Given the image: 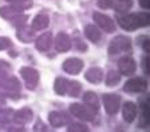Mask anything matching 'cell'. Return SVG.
Returning a JSON list of instances; mask_svg holds the SVG:
<instances>
[{"label":"cell","mask_w":150,"mask_h":132,"mask_svg":"<svg viewBox=\"0 0 150 132\" xmlns=\"http://www.w3.org/2000/svg\"><path fill=\"white\" fill-rule=\"evenodd\" d=\"M110 55H117V54H122V52H129L131 51V40L127 36L119 35L117 38H114L109 44L107 48Z\"/></svg>","instance_id":"obj_2"},{"label":"cell","mask_w":150,"mask_h":132,"mask_svg":"<svg viewBox=\"0 0 150 132\" xmlns=\"http://www.w3.org/2000/svg\"><path fill=\"white\" fill-rule=\"evenodd\" d=\"M84 78H86L87 82L94 83V84H98V83L102 82V79H103V71L100 68H98V67H93V68L87 69Z\"/></svg>","instance_id":"obj_16"},{"label":"cell","mask_w":150,"mask_h":132,"mask_svg":"<svg viewBox=\"0 0 150 132\" xmlns=\"http://www.w3.org/2000/svg\"><path fill=\"white\" fill-rule=\"evenodd\" d=\"M48 120H50L51 126L52 127H62L66 124V116L62 112H58V111H52L48 115Z\"/></svg>","instance_id":"obj_19"},{"label":"cell","mask_w":150,"mask_h":132,"mask_svg":"<svg viewBox=\"0 0 150 132\" xmlns=\"http://www.w3.org/2000/svg\"><path fill=\"white\" fill-rule=\"evenodd\" d=\"M135 116H137V107H135V104L131 103V101H127V103L123 104V107H122V117H123V120L127 123H131L134 122Z\"/></svg>","instance_id":"obj_13"},{"label":"cell","mask_w":150,"mask_h":132,"mask_svg":"<svg viewBox=\"0 0 150 132\" xmlns=\"http://www.w3.org/2000/svg\"><path fill=\"white\" fill-rule=\"evenodd\" d=\"M139 6L144 7L145 10H149L150 8V0H139Z\"/></svg>","instance_id":"obj_31"},{"label":"cell","mask_w":150,"mask_h":132,"mask_svg":"<svg viewBox=\"0 0 150 132\" xmlns=\"http://www.w3.org/2000/svg\"><path fill=\"white\" fill-rule=\"evenodd\" d=\"M48 24H50L48 16H47L46 13H39V15H36L34 17V20H32L31 28L34 29V31H42V29L47 28Z\"/></svg>","instance_id":"obj_14"},{"label":"cell","mask_w":150,"mask_h":132,"mask_svg":"<svg viewBox=\"0 0 150 132\" xmlns=\"http://www.w3.org/2000/svg\"><path fill=\"white\" fill-rule=\"evenodd\" d=\"M142 67H144V71L146 75H149V56H144V59H142Z\"/></svg>","instance_id":"obj_30"},{"label":"cell","mask_w":150,"mask_h":132,"mask_svg":"<svg viewBox=\"0 0 150 132\" xmlns=\"http://www.w3.org/2000/svg\"><path fill=\"white\" fill-rule=\"evenodd\" d=\"M147 83L145 79L142 78H131L130 80H127L123 87L126 92H131V94H142L146 91Z\"/></svg>","instance_id":"obj_7"},{"label":"cell","mask_w":150,"mask_h":132,"mask_svg":"<svg viewBox=\"0 0 150 132\" xmlns=\"http://www.w3.org/2000/svg\"><path fill=\"white\" fill-rule=\"evenodd\" d=\"M51 43H52V34L51 32H44V34H42L36 39L35 47H36L38 51H40V52H46V51L50 50Z\"/></svg>","instance_id":"obj_12"},{"label":"cell","mask_w":150,"mask_h":132,"mask_svg":"<svg viewBox=\"0 0 150 132\" xmlns=\"http://www.w3.org/2000/svg\"><path fill=\"white\" fill-rule=\"evenodd\" d=\"M84 35H86V38L90 41H93V43H98V41L100 40V36H102L100 31L93 24H88L84 27Z\"/></svg>","instance_id":"obj_18"},{"label":"cell","mask_w":150,"mask_h":132,"mask_svg":"<svg viewBox=\"0 0 150 132\" xmlns=\"http://www.w3.org/2000/svg\"><path fill=\"white\" fill-rule=\"evenodd\" d=\"M70 111H71V113L75 117H78V119H81V120H84V122H93L98 112V111L93 110V108L88 107V105H83V104H78V103L71 104V105H70Z\"/></svg>","instance_id":"obj_3"},{"label":"cell","mask_w":150,"mask_h":132,"mask_svg":"<svg viewBox=\"0 0 150 132\" xmlns=\"http://www.w3.org/2000/svg\"><path fill=\"white\" fill-rule=\"evenodd\" d=\"M142 45H144L145 51H146L147 54H149V39H145V41L142 43Z\"/></svg>","instance_id":"obj_32"},{"label":"cell","mask_w":150,"mask_h":132,"mask_svg":"<svg viewBox=\"0 0 150 132\" xmlns=\"http://www.w3.org/2000/svg\"><path fill=\"white\" fill-rule=\"evenodd\" d=\"M150 15L147 12L139 13H126V15L118 16V23L126 31H134V29L142 28L149 25Z\"/></svg>","instance_id":"obj_1"},{"label":"cell","mask_w":150,"mask_h":132,"mask_svg":"<svg viewBox=\"0 0 150 132\" xmlns=\"http://www.w3.org/2000/svg\"><path fill=\"white\" fill-rule=\"evenodd\" d=\"M141 110H142V120L139 122V127H147L149 126V98L145 96L144 99H139Z\"/></svg>","instance_id":"obj_17"},{"label":"cell","mask_w":150,"mask_h":132,"mask_svg":"<svg viewBox=\"0 0 150 132\" xmlns=\"http://www.w3.org/2000/svg\"><path fill=\"white\" fill-rule=\"evenodd\" d=\"M118 69H119V73H121V75L130 76L135 72L137 64H135L134 59L131 56H123V57H121L118 61Z\"/></svg>","instance_id":"obj_9"},{"label":"cell","mask_w":150,"mask_h":132,"mask_svg":"<svg viewBox=\"0 0 150 132\" xmlns=\"http://www.w3.org/2000/svg\"><path fill=\"white\" fill-rule=\"evenodd\" d=\"M63 71L69 75H76L82 71L83 68V61L78 57H70V59L64 60V63L62 66Z\"/></svg>","instance_id":"obj_10"},{"label":"cell","mask_w":150,"mask_h":132,"mask_svg":"<svg viewBox=\"0 0 150 132\" xmlns=\"http://www.w3.org/2000/svg\"><path fill=\"white\" fill-rule=\"evenodd\" d=\"M13 120L19 124H25V123L32 120V111L30 108H22L13 113Z\"/></svg>","instance_id":"obj_15"},{"label":"cell","mask_w":150,"mask_h":132,"mask_svg":"<svg viewBox=\"0 0 150 132\" xmlns=\"http://www.w3.org/2000/svg\"><path fill=\"white\" fill-rule=\"evenodd\" d=\"M121 82V73L117 71H109L106 75V85L107 87H115Z\"/></svg>","instance_id":"obj_23"},{"label":"cell","mask_w":150,"mask_h":132,"mask_svg":"<svg viewBox=\"0 0 150 132\" xmlns=\"http://www.w3.org/2000/svg\"><path fill=\"white\" fill-rule=\"evenodd\" d=\"M20 76H22L24 85L28 89H34L39 83V72L31 67H23L20 68Z\"/></svg>","instance_id":"obj_5"},{"label":"cell","mask_w":150,"mask_h":132,"mask_svg":"<svg viewBox=\"0 0 150 132\" xmlns=\"http://www.w3.org/2000/svg\"><path fill=\"white\" fill-rule=\"evenodd\" d=\"M82 89V85L81 83L78 82H69V87H67V94L71 96V98H75V96H78L79 92Z\"/></svg>","instance_id":"obj_25"},{"label":"cell","mask_w":150,"mask_h":132,"mask_svg":"<svg viewBox=\"0 0 150 132\" xmlns=\"http://www.w3.org/2000/svg\"><path fill=\"white\" fill-rule=\"evenodd\" d=\"M93 19H94V22L98 24V27H100L103 31H106V32L115 31V23L112 22L111 17H109V16L105 15V13L95 12L93 15Z\"/></svg>","instance_id":"obj_8"},{"label":"cell","mask_w":150,"mask_h":132,"mask_svg":"<svg viewBox=\"0 0 150 132\" xmlns=\"http://www.w3.org/2000/svg\"><path fill=\"white\" fill-rule=\"evenodd\" d=\"M9 4H12L13 7H18L20 10H27L32 6V0H7Z\"/></svg>","instance_id":"obj_26"},{"label":"cell","mask_w":150,"mask_h":132,"mask_svg":"<svg viewBox=\"0 0 150 132\" xmlns=\"http://www.w3.org/2000/svg\"><path fill=\"white\" fill-rule=\"evenodd\" d=\"M34 36H35V32L34 29H28V28H23V29H19L18 32V38L20 40L25 41V43H30V41L34 40Z\"/></svg>","instance_id":"obj_24"},{"label":"cell","mask_w":150,"mask_h":132,"mask_svg":"<svg viewBox=\"0 0 150 132\" xmlns=\"http://www.w3.org/2000/svg\"><path fill=\"white\" fill-rule=\"evenodd\" d=\"M103 105L109 115H114L119 111L121 107V98L115 94H106L103 95Z\"/></svg>","instance_id":"obj_6"},{"label":"cell","mask_w":150,"mask_h":132,"mask_svg":"<svg viewBox=\"0 0 150 132\" xmlns=\"http://www.w3.org/2000/svg\"><path fill=\"white\" fill-rule=\"evenodd\" d=\"M97 4L102 10H107V8H111L112 0H97Z\"/></svg>","instance_id":"obj_28"},{"label":"cell","mask_w":150,"mask_h":132,"mask_svg":"<svg viewBox=\"0 0 150 132\" xmlns=\"http://www.w3.org/2000/svg\"><path fill=\"white\" fill-rule=\"evenodd\" d=\"M12 47V41L9 40L8 38H0V51L8 50Z\"/></svg>","instance_id":"obj_27"},{"label":"cell","mask_w":150,"mask_h":132,"mask_svg":"<svg viewBox=\"0 0 150 132\" xmlns=\"http://www.w3.org/2000/svg\"><path fill=\"white\" fill-rule=\"evenodd\" d=\"M111 7L118 12H126L133 7V0H112Z\"/></svg>","instance_id":"obj_21"},{"label":"cell","mask_w":150,"mask_h":132,"mask_svg":"<svg viewBox=\"0 0 150 132\" xmlns=\"http://www.w3.org/2000/svg\"><path fill=\"white\" fill-rule=\"evenodd\" d=\"M74 131H82V132H86L88 131L87 127L81 126V124H72V126L69 127V132H74Z\"/></svg>","instance_id":"obj_29"},{"label":"cell","mask_w":150,"mask_h":132,"mask_svg":"<svg viewBox=\"0 0 150 132\" xmlns=\"http://www.w3.org/2000/svg\"><path fill=\"white\" fill-rule=\"evenodd\" d=\"M67 87H69V80H66L64 78H56L55 83H54V89L58 95H64L67 92Z\"/></svg>","instance_id":"obj_22"},{"label":"cell","mask_w":150,"mask_h":132,"mask_svg":"<svg viewBox=\"0 0 150 132\" xmlns=\"http://www.w3.org/2000/svg\"><path fill=\"white\" fill-rule=\"evenodd\" d=\"M83 101L86 103V105L91 107L93 110L99 111V99H98L97 94H94V92H86L83 96Z\"/></svg>","instance_id":"obj_20"},{"label":"cell","mask_w":150,"mask_h":132,"mask_svg":"<svg viewBox=\"0 0 150 132\" xmlns=\"http://www.w3.org/2000/svg\"><path fill=\"white\" fill-rule=\"evenodd\" d=\"M54 45H55V50L58 52H67L71 48V39L66 32H59L55 36Z\"/></svg>","instance_id":"obj_11"},{"label":"cell","mask_w":150,"mask_h":132,"mask_svg":"<svg viewBox=\"0 0 150 132\" xmlns=\"http://www.w3.org/2000/svg\"><path fill=\"white\" fill-rule=\"evenodd\" d=\"M0 16L7 20L13 22L15 25L18 24V22H20V24L24 25V23H22V20H25V17H27V16L23 15V10H20L18 7H13V6L0 8Z\"/></svg>","instance_id":"obj_4"}]
</instances>
